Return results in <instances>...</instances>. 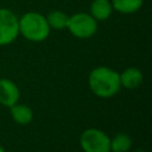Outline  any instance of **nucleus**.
Wrapping results in <instances>:
<instances>
[{"mask_svg":"<svg viewBox=\"0 0 152 152\" xmlns=\"http://www.w3.org/2000/svg\"><path fill=\"white\" fill-rule=\"evenodd\" d=\"M91 91L99 97H112L121 88L120 76L108 66H97L93 69L88 77Z\"/></svg>","mask_w":152,"mask_h":152,"instance_id":"nucleus-1","label":"nucleus"},{"mask_svg":"<svg viewBox=\"0 0 152 152\" xmlns=\"http://www.w3.org/2000/svg\"><path fill=\"white\" fill-rule=\"evenodd\" d=\"M45 15L39 12H27L19 19V33L31 42H43L50 34Z\"/></svg>","mask_w":152,"mask_h":152,"instance_id":"nucleus-2","label":"nucleus"},{"mask_svg":"<svg viewBox=\"0 0 152 152\" xmlns=\"http://www.w3.org/2000/svg\"><path fill=\"white\" fill-rule=\"evenodd\" d=\"M66 28L76 38H90L97 31V20L84 12L75 13L69 17Z\"/></svg>","mask_w":152,"mask_h":152,"instance_id":"nucleus-3","label":"nucleus"},{"mask_svg":"<svg viewBox=\"0 0 152 152\" xmlns=\"http://www.w3.org/2000/svg\"><path fill=\"white\" fill-rule=\"evenodd\" d=\"M84 152H110V138L101 129L88 128L80 138Z\"/></svg>","mask_w":152,"mask_h":152,"instance_id":"nucleus-4","label":"nucleus"},{"mask_svg":"<svg viewBox=\"0 0 152 152\" xmlns=\"http://www.w3.org/2000/svg\"><path fill=\"white\" fill-rule=\"evenodd\" d=\"M19 34V18L8 8H0V45L13 43Z\"/></svg>","mask_w":152,"mask_h":152,"instance_id":"nucleus-5","label":"nucleus"},{"mask_svg":"<svg viewBox=\"0 0 152 152\" xmlns=\"http://www.w3.org/2000/svg\"><path fill=\"white\" fill-rule=\"evenodd\" d=\"M20 91L17 84L8 78H0V103L5 107L15 104L19 100Z\"/></svg>","mask_w":152,"mask_h":152,"instance_id":"nucleus-6","label":"nucleus"},{"mask_svg":"<svg viewBox=\"0 0 152 152\" xmlns=\"http://www.w3.org/2000/svg\"><path fill=\"white\" fill-rule=\"evenodd\" d=\"M119 76L121 87H125L127 89H135L142 82V72L134 66L125 69L121 74H119Z\"/></svg>","mask_w":152,"mask_h":152,"instance_id":"nucleus-7","label":"nucleus"},{"mask_svg":"<svg viewBox=\"0 0 152 152\" xmlns=\"http://www.w3.org/2000/svg\"><path fill=\"white\" fill-rule=\"evenodd\" d=\"M113 7L109 0H94L90 5V15L95 20H106L110 17Z\"/></svg>","mask_w":152,"mask_h":152,"instance_id":"nucleus-8","label":"nucleus"},{"mask_svg":"<svg viewBox=\"0 0 152 152\" xmlns=\"http://www.w3.org/2000/svg\"><path fill=\"white\" fill-rule=\"evenodd\" d=\"M11 108V115L12 119L19 124V125H27L32 121L33 119V112L32 109L26 106V104H20V103H15L13 106L10 107Z\"/></svg>","mask_w":152,"mask_h":152,"instance_id":"nucleus-9","label":"nucleus"},{"mask_svg":"<svg viewBox=\"0 0 152 152\" xmlns=\"http://www.w3.org/2000/svg\"><path fill=\"white\" fill-rule=\"evenodd\" d=\"M144 0H112L113 10L122 13V14H131L139 11L142 6Z\"/></svg>","mask_w":152,"mask_h":152,"instance_id":"nucleus-10","label":"nucleus"},{"mask_svg":"<svg viewBox=\"0 0 152 152\" xmlns=\"http://www.w3.org/2000/svg\"><path fill=\"white\" fill-rule=\"evenodd\" d=\"M45 18H46V21H48L50 28L63 30V28H66V26H68L69 15H66V13H64L63 11L53 10V11L49 12V14Z\"/></svg>","mask_w":152,"mask_h":152,"instance_id":"nucleus-11","label":"nucleus"},{"mask_svg":"<svg viewBox=\"0 0 152 152\" xmlns=\"http://www.w3.org/2000/svg\"><path fill=\"white\" fill-rule=\"evenodd\" d=\"M132 146V139L126 133H118L110 139V151L113 152H128Z\"/></svg>","mask_w":152,"mask_h":152,"instance_id":"nucleus-12","label":"nucleus"},{"mask_svg":"<svg viewBox=\"0 0 152 152\" xmlns=\"http://www.w3.org/2000/svg\"><path fill=\"white\" fill-rule=\"evenodd\" d=\"M0 152H5V150H4V147L0 145Z\"/></svg>","mask_w":152,"mask_h":152,"instance_id":"nucleus-13","label":"nucleus"}]
</instances>
